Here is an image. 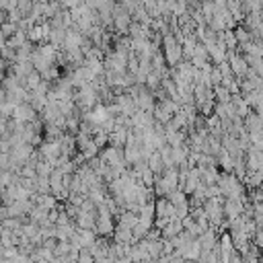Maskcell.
<instances>
[{
    "mask_svg": "<svg viewBox=\"0 0 263 263\" xmlns=\"http://www.w3.org/2000/svg\"><path fill=\"white\" fill-rule=\"evenodd\" d=\"M93 259H95V257H93L89 251H82V253H80V257H78V261H80V263H93Z\"/></svg>",
    "mask_w": 263,
    "mask_h": 263,
    "instance_id": "1",
    "label": "cell"
},
{
    "mask_svg": "<svg viewBox=\"0 0 263 263\" xmlns=\"http://www.w3.org/2000/svg\"><path fill=\"white\" fill-rule=\"evenodd\" d=\"M0 259H5V247L0 245Z\"/></svg>",
    "mask_w": 263,
    "mask_h": 263,
    "instance_id": "2",
    "label": "cell"
},
{
    "mask_svg": "<svg viewBox=\"0 0 263 263\" xmlns=\"http://www.w3.org/2000/svg\"><path fill=\"white\" fill-rule=\"evenodd\" d=\"M3 230H5V226H3V222H0V235H3Z\"/></svg>",
    "mask_w": 263,
    "mask_h": 263,
    "instance_id": "3",
    "label": "cell"
}]
</instances>
